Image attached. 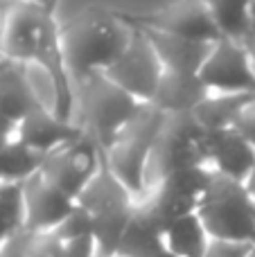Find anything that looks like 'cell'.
Here are the masks:
<instances>
[{
	"instance_id": "1",
	"label": "cell",
	"mask_w": 255,
	"mask_h": 257,
	"mask_svg": "<svg viewBox=\"0 0 255 257\" xmlns=\"http://www.w3.org/2000/svg\"><path fill=\"white\" fill-rule=\"evenodd\" d=\"M0 57L23 66L39 63L48 68L59 86V115L70 120L77 93L63 61L61 27L54 21V12L39 5H9L0 23Z\"/></svg>"
},
{
	"instance_id": "2",
	"label": "cell",
	"mask_w": 255,
	"mask_h": 257,
	"mask_svg": "<svg viewBox=\"0 0 255 257\" xmlns=\"http://www.w3.org/2000/svg\"><path fill=\"white\" fill-rule=\"evenodd\" d=\"M134 21L102 7L81 9L61 27V52L72 84L106 72L126 50Z\"/></svg>"
},
{
	"instance_id": "3",
	"label": "cell",
	"mask_w": 255,
	"mask_h": 257,
	"mask_svg": "<svg viewBox=\"0 0 255 257\" xmlns=\"http://www.w3.org/2000/svg\"><path fill=\"white\" fill-rule=\"evenodd\" d=\"M165 117V113L158 111L154 104H143L140 111L115 136V140L104 149L106 165L136 199L147 194V165Z\"/></svg>"
},
{
	"instance_id": "4",
	"label": "cell",
	"mask_w": 255,
	"mask_h": 257,
	"mask_svg": "<svg viewBox=\"0 0 255 257\" xmlns=\"http://www.w3.org/2000/svg\"><path fill=\"white\" fill-rule=\"evenodd\" d=\"M210 138L194 115H167L147 165V192L174 172L210 167Z\"/></svg>"
},
{
	"instance_id": "5",
	"label": "cell",
	"mask_w": 255,
	"mask_h": 257,
	"mask_svg": "<svg viewBox=\"0 0 255 257\" xmlns=\"http://www.w3.org/2000/svg\"><path fill=\"white\" fill-rule=\"evenodd\" d=\"M197 214L212 239L244 241L255 246V199L242 181L212 172V181Z\"/></svg>"
},
{
	"instance_id": "6",
	"label": "cell",
	"mask_w": 255,
	"mask_h": 257,
	"mask_svg": "<svg viewBox=\"0 0 255 257\" xmlns=\"http://www.w3.org/2000/svg\"><path fill=\"white\" fill-rule=\"evenodd\" d=\"M136 196L131 190L111 172L104 158L102 169L97 176L86 185V190L77 196V203L93 217L95 223V239H97L99 253L104 257H113L117 244L122 239L126 223L136 208Z\"/></svg>"
},
{
	"instance_id": "7",
	"label": "cell",
	"mask_w": 255,
	"mask_h": 257,
	"mask_svg": "<svg viewBox=\"0 0 255 257\" xmlns=\"http://www.w3.org/2000/svg\"><path fill=\"white\" fill-rule=\"evenodd\" d=\"M75 93L84 113V128L97 140L102 151L115 140L117 133L143 106V102L108 79L104 72L77 81Z\"/></svg>"
},
{
	"instance_id": "8",
	"label": "cell",
	"mask_w": 255,
	"mask_h": 257,
	"mask_svg": "<svg viewBox=\"0 0 255 257\" xmlns=\"http://www.w3.org/2000/svg\"><path fill=\"white\" fill-rule=\"evenodd\" d=\"M104 165V151L88 131L52 149L43 160L41 174L52 185L77 201Z\"/></svg>"
},
{
	"instance_id": "9",
	"label": "cell",
	"mask_w": 255,
	"mask_h": 257,
	"mask_svg": "<svg viewBox=\"0 0 255 257\" xmlns=\"http://www.w3.org/2000/svg\"><path fill=\"white\" fill-rule=\"evenodd\" d=\"M210 181H212L210 167L181 169V172L170 174L161 183H156L138 201L167 228L176 219L197 212Z\"/></svg>"
},
{
	"instance_id": "10",
	"label": "cell",
	"mask_w": 255,
	"mask_h": 257,
	"mask_svg": "<svg viewBox=\"0 0 255 257\" xmlns=\"http://www.w3.org/2000/svg\"><path fill=\"white\" fill-rule=\"evenodd\" d=\"M163 72H165V66H163L156 48L152 45L143 27L136 25L126 50L104 75L115 81L117 86H122L126 93H131L138 102L149 104L158 90Z\"/></svg>"
},
{
	"instance_id": "11",
	"label": "cell",
	"mask_w": 255,
	"mask_h": 257,
	"mask_svg": "<svg viewBox=\"0 0 255 257\" xmlns=\"http://www.w3.org/2000/svg\"><path fill=\"white\" fill-rule=\"evenodd\" d=\"M199 77L210 93H255V66L244 41H217Z\"/></svg>"
},
{
	"instance_id": "12",
	"label": "cell",
	"mask_w": 255,
	"mask_h": 257,
	"mask_svg": "<svg viewBox=\"0 0 255 257\" xmlns=\"http://www.w3.org/2000/svg\"><path fill=\"white\" fill-rule=\"evenodd\" d=\"M138 25L161 30L174 36H183V39L203 41V43H217L224 39L203 0H176L170 7L161 9L147 18H140Z\"/></svg>"
},
{
	"instance_id": "13",
	"label": "cell",
	"mask_w": 255,
	"mask_h": 257,
	"mask_svg": "<svg viewBox=\"0 0 255 257\" xmlns=\"http://www.w3.org/2000/svg\"><path fill=\"white\" fill-rule=\"evenodd\" d=\"M77 201L48 181L43 174H34L23 183V210L25 228L32 232L54 230L75 210Z\"/></svg>"
},
{
	"instance_id": "14",
	"label": "cell",
	"mask_w": 255,
	"mask_h": 257,
	"mask_svg": "<svg viewBox=\"0 0 255 257\" xmlns=\"http://www.w3.org/2000/svg\"><path fill=\"white\" fill-rule=\"evenodd\" d=\"M39 106L25 75V66L0 57V136L12 138L30 111Z\"/></svg>"
},
{
	"instance_id": "15",
	"label": "cell",
	"mask_w": 255,
	"mask_h": 257,
	"mask_svg": "<svg viewBox=\"0 0 255 257\" xmlns=\"http://www.w3.org/2000/svg\"><path fill=\"white\" fill-rule=\"evenodd\" d=\"M86 128L72 124L70 120H63L59 113L50 111L45 106H36L34 111H30L21 120V124L16 126L14 136L21 138L23 142H27L30 147L39 149L41 154L48 156L52 149L61 147L63 142L72 140V138L81 136Z\"/></svg>"
},
{
	"instance_id": "16",
	"label": "cell",
	"mask_w": 255,
	"mask_h": 257,
	"mask_svg": "<svg viewBox=\"0 0 255 257\" xmlns=\"http://www.w3.org/2000/svg\"><path fill=\"white\" fill-rule=\"evenodd\" d=\"M208 93L210 90L201 81L199 72L165 70L149 104H154L165 115H192L194 108L208 97Z\"/></svg>"
},
{
	"instance_id": "17",
	"label": "cell",
	"mask_w": 255,
	"mask_h": 257,
	"mask_svg": "<svg viewBox=\"0 0 255 257\" xmlns=\"http://www.w3.org/2000/svg\"><path fill=\"white\" fill-rule=\"evenodd\" d=\"M255 167V147L237 128L215 131L210 138V169L221 176L242 181Z\"/></svg>"
},
{
	"instance_id": "18",
	"label": "cell",
	"mask_w": 255,
	"mask_h": 257,
	"mask_svg": "<svg viewBox=\"0 0 255 257\" xmlns=\"http://www.w3.org/2000/svg\"><path fill=\"white\" fill-rule=\"evenodd\" d=\"M138 25V23H136ZM145 34L149 36L152 45L156 48L158 57H161L165 70H176V72H199L201 66L206 63L208 54L212 52L215 43H203V41H192V39H183V36H174L167 34L161 30H152L145 27Z\"/></svg>"
},
{
	"instance_id": "19",
	"label": "cell",
	"mask_w": 255,
	"mask_h": 257,
	"mask_svg": "<svg viewBox=\"0 0 255 257\" xmlns=\"http://www.w3.org/2000/svg\"><path fill=\"white\" fill-rule=\"evenodd\" d=\"M165 248V226L136 201L134 214L126 223L115 255L122 257H154Z\"/></svg>"
},
{
	"instance_id": "20",
	"label": "cell",
	"mask_w": 255,
	"mask_h": 257,
	"mask_svg": "<svg viewBox=\"0 0 255 257\" xmlns=\"http://www.w3.org/2000/svg\"><path fill=\"white\" fill-rule=\"evenodd\" d=\"M253 97L255 93H208V97L194 108L192 115L210 133L233 128Z\"/></svg>"
},
{
	"instance_id": "21",
	"label": "cell",
	"mask_w": 255,
	"mask_h": 257,
	"mask_svg": "<svg viewBox=\"0 0 255 257\" xmlns=\"http://www.w3.org/2000/svg\"><path fill=\"white\" fill-rule=\"evenodd\" d=\"M212 237L197 212L185 214L165 228V248L179 257H206Z\"/></svg>"
},
{
	"instance_id": "22",
	"label": "cell",
	"mask_w": 255,
	"mask_h": 257,
	"mask_svg": "<svg viewBox=\"0 0 255 257\" xmlns=\"http://www.w3.org/2000/svg\"><path fill=\"white\" fill-rule=\"evenodd\" d=\"M224 39L246 41L255 30V0H203Z\"/></svg>"
},
{
	"instance_id": "23",
	"label": "cell",
	"mask_w": 255,
	"mask_h": 257,
	"mask_svg": "<svg viewBox=\"0 0 255 257\" xmlns=\"http://www.w3.org/2000/svg\"><path fill=\"white\" fill-rule=\"evenodd\" d=\"M45 154L30 147L21 138L12 136L0 149V181L3 183H25L43 167Z\"/></svg>"
},
{
	"instance_id": "24",
	"label": "cell",
	"mask_w": 255,
	"mask_h": 257,
	"mask_svg": "<svg viewBox=\"0 0 255 257\" xmlns=\"http://www.w3.org/2000/svg\"><path fill=\"white\" fill-rule=\"evenodd\" d=\"M25 228L23 210V183L0 181V244L14 232Z\"/></svg>"
},
{
	"instance_id": "25",
	"label": "cell",
	"mask_w": 255,
	"mask_h": 257,
	"mask_svg": "<svg viewBox=\"0 0 255 257\" xmlns=\"http://www.w3.org/2000/svg\"><path fill=\"white\" fill-rule=\"evenodd\" d=\"M59 237L63 241H70V239H79V237H95V223H93V217L88 214V210H84L79 203L75 205L70 214L54 228Z\"/></svg>"
},
{
	"instance_id": "26",
	"label": "cell",
	"mask_w": 255,
	"mask_h": 257,
	"mask_svg": "<svg viewBox=\"0 0 255 257\" xmlns=\"http://www.w3.org/2000/svg\"><path fill=\"white\" fill-rule=\"evenodd\" d=\"M30 257H66V241L54 230L32 232Z\"/></svg>"
},
{
	"instance_id": "27",
	"label": "cell",
	"mask_w": 255,
	"mask_h": 257,
	"mask_svg": "<svg viewBox=\"0 0 255 257\" xmlns=\"http://www.w3.org/2000/svg\"><path fill=\"white\" fill-rule=\"evenodd\" d=\"M255 246L244 244V241H230V239H212L208 246L206 257H253Z\"/></svg>"
},
{
	"instance_id": "28",
	"label": "cell",
	"mask_w": 255,
	"mask_h": 257,
	"mask_svg": "<svg viewBox=\"0 0 255 257\" xmlns=\"http://www.w3.org/2000/svg\"><path fill=\"white\" fill-rule=\"evenodd\" d=\"M30 241H32V230L30 228H21L14 232L12 237L0 244V257H30Z\"/></svg>"
},
{
	"instance_id": "29",
	"label": "cell",
	"mask_w": 255,
	"mask_h": 257,
	"mask_svg": "<svg viewBox=\"0 0 255 257\" xmlns=\"http://www.w3.org/2000/svg\"><path fill=\"white\" fill-rule=\"evenodd\" d=\"M95 255H102V253H99L97 239L93 235L66 241V257H95Z\"/></svg>"
},
{
	"instance_id": "30",
	"label": "cell",
	"mask_w": 255,
	"mask_h": 257,
	"mask_svg": "<svg viewBox=\"0 0 255 257\" xmlns=\"http://www.w3.org/2000/svg\"><path fill=\"white\" fill-rule=\"evenodd\" d=\"M235 128H237V131L242 133V136L255 147V97L246 104V108L242 111V115H239V120H237V124H235Z\"/></svg>"
},
{
	"instance_id": "31",
	"label": "cell",
	"mask_w": 255,
	"mask_h": 257,
	"mask_svg": "<svg viewBox=\"0 0 255 257\" xmlns=\"http://www.w3.org/2000/svg\"><path fill=\"white\" fill-rule=\"evenodd\" d=\"M14 3L39 5V7H45V9H50V12H54V7H57V0H9V5H14Z\"/></svg>"
},
{
	"instance_id": "32",
	"label": "cell",
	"mask_w": 255,
	"mask_h": 257,
	"mask_svg": "<svg viewBox=\"0 0 255 257\" xmlns=\"http://www.w3.org/2000/svg\"><path fill=\"white\" fill-rule=\"evenodd\" d=\"M244 187H246V192L255 199V167L251 169V174L244 178Z\"/></svg>"
},
{
	"instance_id": "33",
	"label": "cell",
	"mask_w": 255,
	"mask_h": 257,
	"mask_svg": "<svg viewBox=\"0 0 255 257\" xmlns=\"http://www.w3.org/2000/svg\"><path fill=\"white\" fill-rule=\"evenodd\" d=\"M244 43H246V48H248V52H251V59H253V66H255V30H253V34L248 36L246 41H244Z\"/></svg>"
},
{
	"instance_id": "34",
	"label": "cell",
	"mask_w": 255,
	"mask_h": 257,
	"mask_svg": "<svg viewBox=\"0 0 255 257\" xmlns=\"http://www.w3.org/2000/svg\"><path fill=\"white\" fill-rule=\"evenodd\" d=\"M154 257H179V255H174V253H172V250L163 248V250H161V253H156V255H154Z\"/></svg>"
},
{
	"instance_id": "35",
	"label": "cell",
	"mask_w": 255,
	"mask_h": 257,
	"mask_svg": "<svg viewBox=\"0 0 255 257\" xmlns=\"http://www.w3.org/2000/svg\"><path fill=\"white\" fill-rule=\"evenodd\" d=\"M9 7V0H0V9H3V12H5V9H7Z\"/></svg>"
},
{
	"instance_id": "36",
	"label": "cell",
	"mask_w": 255,
	"mask_h": 257,
	"mask_svg": "<svg viewBox=\"0 0 255 257\" xmlns=\"http://www.w3.org/2000/svg\"><path fill=\"white\" fill-rule=\"evenodd\" d=\"M7 140H9V138H3V136H0V149H3V145H5Z\"/></svg>"
},
{
	"instance_id": "37",
	"label": "cell",
	"mask_w": 255,
	"mask_h": 257,
	"mask_svg": "<svg viewBox=\"0 0 255 257\" xmlns=\"http://www.w3.org/2000/svg\"><path fill=\"white\" fill-rule=\"evenodd\" d=\"M3 14H5V12H3V9H0V23H3Z\"/></svg>"
},
{
	"instance_id": "38",
	"label": "cell",
	"mask_w": 255,
	"mask_h": 257,
	"mask_svg": "<svg viewBox=\"0 0 255 257\" xmlns=\"http://www.w3.org/2000/svg\"><path fill=\"white\" fill-rule=\"evenodd\" d=\"M95 257H104V255H95Z\"/></svg>"
},
{
	"instance_id": "39",
	"label": "cell",
	"mask_w": 255,
	"mask_h": 257,
	"mask_svg": "<svg viewBox=\"0 0 255 257\" xmlns=\"http://www.w3.org/2000/svg\"><path fill=\"white\" fill-rule=\"evenodd\" d=\"M113 257H122V255H113Z\"/></svg>"
},
{
	"instance_id": "40",
	"label": "cell",
	"mask_w": 255,
	"mask_h": 257,
	"mask_svg": "<svg viewBox=\"0 0 255 257\" xmlns=\"http://www.w3.org/2000/svg\"><path fill=\"white\" fill-rule=\"evenodd\" d=\"M253 257H255V253H253Z\"/></svg>"
}]
</instances>
